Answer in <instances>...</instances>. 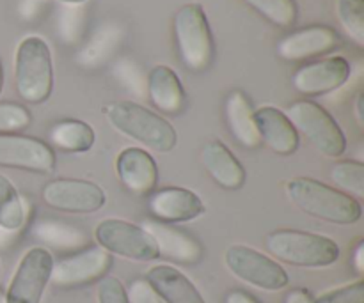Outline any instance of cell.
I'll return each mask as SVG.
<instances>
[{"instance_id":"1","label":"cell","mask_w":364,"mask_h":303,"mask_svg":"<svg viewBox=\"0 0 364 303\" xmlns=\"http://www.w3.org/2000/svg\"><path fill=\"white\" fill-rule=\"evenodd\" d=\"M284 192L295 208L323 222L352 226L363 216V206L358 199L313 177H294L287 181Z\"/></svg>"},{"instance_id":"2","label":"cell","mask_w":364,"mask_h":303,"mask_svg":"<svg viewBox=\"0 0 364 303\" xmlns=\"http://www.w3.org/2000/svg\"><path fill=\"white\" fill-rule=\"evenodd\" d=\"M107 121L117 133L132 138L155 153H169L176 148L178 135L166 117L134 101H114L103 109Z\"/></svg>"},{"instance_id":"3","label":"cell","mask_w":364,"mask_h":303,"mask_svg":"<svg viewBox=\"0 0 364 303\" xmlns=\"http://www.w3.org/2000/svg\"><path fill=\"white\" fill-rule=\"evenodd\" d=\"M265 247L276 261L299 268H327L340 259V247L323 234L299 229H276L267 234Z\"/></svg>"},{"instance_id":"4","label":"cell","mask_w":364,"mask_h":303,"mask_svg":"<svg viewBox=\"0 0 364 303\" xmlns=\"http://www.w3.org/2000/svg\"><path fill=\"white\" fill-rule=\"evenodd\" d=\"M14 84L23 101L43 103L50 98L53 89V62L45 39L28 35L18 45Z\"/></svg>"},{"instance_id":"5","label":"cell","mask_w":364,"mask_h":303,"mask_svg":"<svg viewBox=\"0 0 364 303\" xmlns=\"http://www.w3.org/2000/svg\"><path fill=\"white\" fill-rule=\"evenodd\" d=\"M174 38L185 67L201 73L212 64L213 38L201 4H187L174 16Z\"/></svg>"},{"instance_id":"6","label":"cell","mask_w":364,"mask_h":303,"mask_svg":"<svg viewBox=\"0 0 364 303\" xmlns=\"http://www.w3.org/2000/svg\"><path fill=\"white\" fill-rule=\"evenodd\" d=\"M297 133H302L309 144L327 158H338L347 151V137L333 116L318 103L302 99L291 103L287 112Z\"/></svg>"},{"instance_id":"7","label":"cell","mask_w":364,"mask_h":303,"mask_svg":"<svg viewBox=\"0 0 364 303\" xmlns=\"http://www.w3.org/2000/svg\"><path fill=\"white\" fill-rule=\"evenodd\" d=\"M95 240L110 255L149 263L160 258L155 238L142 226L121 219H105L96 226Z\"/></svg>"},{"instance_id":"8","label":"cell","mask_w":364,"mask_h":303,"mask_svg":"<svg viewBox=\"0 0 364 303\" xmlns=\"http://www.w3.org/2000/svg\"><path fill=\"white\" fill-rule=\"evenodd\" d=\"M224 263L237 279L258 290L281 291L290 284V277L279 261L247 245H230L224 252Z\"/></svg>"},{"instance_id":"9","label":"cell","mask_w":364,"mask_h":303,"mask_svg":"<svg viewBox=\"0 0 364 303\" xmlns=\"http://www.w3.org/2000/svg\"><path fill=\"white\" fill-rule=\"evenodd\" d=\"M52 252L32 247L18 263L4 300L6 303H41L53 272Z\"/></svg>"},{"instance_id":"10","label":"cell","mask_w":364,"mask_h":303,"mask_svg":"<svg viewBox=\"0 0 364 303\" xmlns=\"http://www.w3.org/2000/svg\"><path fill=\"white\" fill-rule=\"evenodd\" d=\"M41 199L48 208L71 215H89L105 206L107 195L100 184L87 180L60 177L46 183Z\"/></svg>"},{"instance_id":"11","label":"cell","mask_w":364,"mask_h":303,"mask_svg":"<svg viewBox=\"0 0 364 303\" xmlns=\"http://www.w3.org/2000/svg\"><path fill=\"white\" fill-rule=\"evenodd\" d=\"M0 167L48 174L55 167V153L46 142L25 135H0Z\"/></svg>"},{"instance_id":"12","label":"cell","mask_w":364,"mask_h":303,"mask_svg":"<svg viewBox=\"0 0 364 303\" xmlns=\"http://www.w3.org/2000/svg\"><path fill=\"white\" fill-rule=\"evenodd\" d=\"M112 266V255L100 247L87 248L53 265L52 282L60 287H75L103 279Z\"/></svg>"},{"instance_id":"13","label":"cell","mask_w":364,"mask_h":303,"mask_svg":"<svg viewBox=\"0 0 364 303\" xmlns=\"http://www.w3.org/2000/svg\"><path fill=\"white\" fill-rule=\"evenodd\" d=\"M348 77L350 64L345 57L336 55L299 67L291 77V84L301 94L318 96L340 89Z\"/></svg>"},{"instance_id":"14","label":"cell","mask_w":364,"mask_h":303,"mask_svg":"<svg viewBox=\"0 0 364 303\" xmlns=\"http://www.w3.org/2000/svg\"><path fill=\"white\" fill-rule=\"evenodd\" d=\"M149 209L162 224H185L205 213V202L198 194L180 187H166L149 197Z\"/></svg>"},{"instance_id":"15","label":"cell","mask_w":364,"mask_h":303,"mask_svg":"<svg viewBox=\"0 0 364 303\" xmlns=\"http://www.w3.org/2000/svg\"><path fill=\"white\" fill-rule=\"evenodd\" d=\"M340 45V35L327 25L299 28L277 43V53L284 60H304L333 52Z\"/></svg>"},{"instance_id":"16","label":"cell","mask_w":364,"mask_h":303,"mask_svg":"<svg viewBox=\"0 0 364 303\" xmlns=\"http://www.w3.org/2000/svg\"><path fill=\"white\" fill-rule=\"evenodd\" d=\"M255 123L259 141L265 142L272 153L290 156L299 149V133L284 112L276 106H262L255 110Z\"/></svg>"},{"instance_id":"17","label":"cell","mask_w":364,"mask_h":303,"mask_svg":"<svg viewBox=\"0 0 364 303\" xmlns=\"http://www.w3.org/2000/svg\"><path fill=\"white\" fill-rule=\"evenodd\" d=\"M116 172L121 183L134 194H149L159 181V167L142 148H127L117 155Z\"/></svg>"},{"instance_id":"18","label":"cell","mask_w":364,"mask_h":303,"mask_svg":"<svg viewBox=\"0 0 364 303\" xmlns=\"http://www.w3.org/2000/svg\"><path fill=\"white\" fill-rule=\"evenodd\" d=\"M146 280L164 303H206L194 282L171 265H156L149 268Z\"/></svg>"},{"instance_id":"19","label":"cell","mask_w":364,"mask_h":303,"mask_svg":"<svg viewBox=\"0 0 364 303\" xmlns=\"http://www.w3.org/2000/svg\"><path fill=\"white\" fill-rule=\"evenodd\" d=\"M201 160L205 169L219 187L226 190H238L245 183V169L226 144L210 141L203 145Z\"/></svg>"},{"instance_id":"20","label":"cell","mask_w":364,"mask_h":303,"mask_svg":"<svg viewBox=\"0 0 364 303\" xmlns=\"http://www.w3.org/2000/svg\"><path fill=\"white\" fill-rule=\"evenodd\" d=\"M144 229L155 238L160 255H166L173 261L183 263V265H192L201 259V245L183 231L162 222H146Z\"/></svg>"},{"instance_id":"21","label":"cell","mask_w":364,"mask_h":303,"mask_svg":"<svg viewBox=\"0 0 364 303\" xmlns=\"http://www.w3.org/2000/svg\"><path fill=\"white\" fill-rule=\"evenodd\" d=\"M151 103L164 114L176 116L185 106V91L180 77L169 66H155L148 75Z\"/></svg>"},{"instance_id":"22","label":"cell","mask_w":364,"mask_h":303,"mask_svg":"<svg viewBox=\"0 0 364 303\" xmlns=\"http://www.w3.org/2000/svg\"><path fill=\"white\" fill-rule=\"evenodd\" d=\"M226 119L231 135L240 145L255 149L262 144L258 128L255 123V109L242 91H233L226 99Z\"/></svg>"},{"instance_id":"23","label":"cell","mask_w":364,"mask_h":303,"mask_svg":"<svg viewBox=\"0 0 364 303\" xmlns=\"http://www.w3.org/2000/svg\"><path fill=\"white\" fill-rule=\"evenodd\" d=\"M50 141L55 148L66 153H87L95 145L96 133L87 123L66 119L57 123L50 131Z\"/></svg>"},{"instance_id":"24","label":"cell","mask_w":364,"mask_h":303,"mask_svg":"<svg viewBox=\"0 0 364 303\" xmlns=\"http://www.w3.org/2000/svg\"><path fill=\"white\" fill-rule=\"evenodd\" d=\"M27 220L25 201L13 183L0 174V227L4 231H18Z\"/></svg>"},{"instance_id":"25","label":"cell","mask_w":364,"mask_h":303,"mask_svg":"<svg viewBox=\"0 0 364 303\" xmlns=\"http://www.w3.org/2000/svg\"><path fill=\"white\" fill-rule=\"evenodd\" d=\"M331 177L345 194L352 195L354 199L364 197V163L355 160H345L338 162L331 170Z\"/></svg>"},{"instance_id":"26","label":"cell","mask_w":364,"mask_h":303,"mask_svg":"<svg viewBox=\"0 0 364 303\" xmlns=\"http://www.w3.org/2000/svg\"><path fill=\"white\" fill-rule=\"evenodd\" d=\"M277 27H291L297 20L295 0H244Z\"/></svg>"},{"instance_id":"27","label":"cell","mask_w":364,"mask_h":303,"mask_svg":"<svg viewBox=\"0 0 364 303\" xmlns=\"http://www.w3.org/2000/svg\"><path fill=\"white\" fill-rule=\"evenodd\" d=\"M336 14L348 35L364 45V0H336Z\"/></svg>"},{"instance_id":"28","label":"cell","mask_w":364,"mask_h":303,"mask_svg":"<svg viewBox=\"0 0 364 303\" xmlns=\"http://www.w3.org/2000/svg\"><path fill=\"white\" fill-rule=\"evenodd\" d=\"M36 236H39L46 243L57 245V247H75V245L82 243V240H84L82 233H78L73 227L50 222L36 227Z\"/></svg>"},{"instance_id":"29","label":"cell","mask_w":364,"mask_h":303,"mask_svg":"<svg viewBox=\"0 0 364 303\" xmlns=\"http://www.w3.org/2000/svg\"><path fill=\"white\" fill-rule=\"evenodd\" d=\"M31 124V114L18 103H0V135L25 130Z\"/></svg>"},{"instance_id":"30","label":"cell","mask_w":364,"mask_h":303,"mask_svg":"<svg viewBox=\"0 0 364 303\" xmlns=\"http://www.w3.org/2000/svg\"><path fill=\"white\" fill-rule=\"evenodd\" d=\"M313 303H364V280L334 287L313 298Z\"/></svg>"},{"instance_id":"31","label":"cell","mask_w":364,"mask_h":303,"mask_svg":"<svg viewBox=\"0 0 364 303\" xmlns=\"http://www.w3.org/2000/svg\"><path fill=\"white\" fill-rule=\"evenodd\" d=\"M98 303H130L128 291L117 277L105 275L100 279L98 290H96Z\"/></svg>"},{"instance_id":"32","label":"cell","mask_w":364,"mask_h":303,"mask_svg":"<svg viewBox=\"0 0 364 303\" xmlns=\"http://www.w3.org/2000/svg\"><path fill=\"white\" fill-rule=\"evenodd\" d=\"M127 291L130 303H164L146 279L134 280Z\"/></svg>"},{"instance_id":"33","label":"cell","mask_w":364,"mask_h":303,"mask_svg":"<svg viewBox=\"0 0 364 303\" xmlns=\"http://www.w3.org/2000/svg\"><path fill=\"white\" fill-rule=\"evenodd\" d=\"M224 303H262L258 298H255L252 294H249L247 291L242 290H233L226 294Z\"/></svg>"},{"instance_id":"34","label":"cell","mask_w":364,"mask_h":303,"mask_svg":"<svg viewBox=\"0 0 364 303\" xmlns=\"http://www.w3.org/2000/svg\"><path fill=\"white\" fill-rule=\"evenodd\" d=\"M284 303H313V297L308 290H304V287H297V290H291L290 293L287 294Z\"/></svg>"},{"instance_id":"35","label":"cell","mask_w":364,"mask_h":303,"mask_svg":"<svg viewBox=\"0 0 364 303\" xmlns=\"http://www.w3.org/2000/svg\"><path fill=\"white\" fill-rule=\"evenodd\" d=\"M355 268L358 272H363L364 270V245L359 243L358 250H355Z\"/></svg>"},{"instance_id":"36","label":"cell","mask_w":364,"mask_h":303,"mask_svg":"<svg viewBox=\"0 0 364 303\" xmlns=\"http://www.w3.org/2000/svg\"><path fill=\"white\" fill-rule=\"evenodd\" d=\"M355 116H358V121L359 124L364 123V114H363V94L358 96V99H355Z\"/></svg>"},{"instance_id":"37","label":"cell","mask_w":364,"mask_h":303,"mask_svg":"<svg viewBox=\"0 0 364 303\" xmlns=\"http://www.w3.org/2000/svg\"><path fill=\"white\" fill-rule=\"evenodd\" d=\"M4 87V71H2V64H0V92H2Z\"/></svg>"},{"instance_id":"38","label":"cell","mask_w":364,"mask_h":303,"mask_svg":"<svg viewBox=\"0 0 364 303\" xmlns=\"http://www.w3.org/2000/svg\"><path fill=\"white\" fill-rule=\"evenodd\" d=\"M59 2H64V4H82V2H85V0H59Z\"/></svg>"},{"instance_id":"39","label":"cell","mask_w":364,"mask_h":303,"mask_svg":"<svg viewBox=\"0 0 364 303\" xmlns=\"http://www.w3.org/2000/svg\"><path fill=\"white\" fill-rule=\"evenodd\" d=\"M0 303H6V300H4V294L0 293Z\"/></svg>"},{"instance_id":"40","label":"cell","mask_w":364,"mask_h":303,"mask_svg":"<svg viewBox=\"0 0 364 303\" xmlns=\"http://www.w3.org/2000/svg\"><path fill=\"white\" fill-rule=\"evenodd\" d=\"M0 275H2V265H0Z\"/></svg>"}]
</instances>
